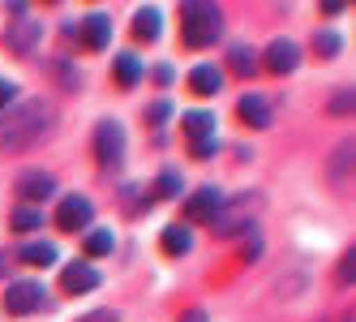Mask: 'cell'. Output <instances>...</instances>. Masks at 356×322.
I'll return each instance as SVG.
<instances>
[{
	"mask_svg": "<svg viewBox=\"0 0 356 322\" xmlns=\"http://www.w3.org/2000/svg\"><path fill=\"white\" fill-rule=\"evenodd\" d=\"M159 31H163L159 9H138V17H134V39L150 43V39H159Z\"/></svg>",
	"mask_w": 356,
	"mask_h": 322,
	"instance_id": "d6986e66",
	"label": "cell"
},
{
	"mask_svg": "<svg viewBox=\"0 0 356 322\" xmlns=\"http://www.w3.org/2000/svg\"><path fill=\"white\" fill-rule=\"evenodd\" d=\"M112 250H116V236H112V232H90V236H86V254H90V258H108Z\"/></svg>",
	"mask_w": 356,
	"mask_h": 322,
	"instance_id": "7402d4cb",
	"label": "cell"
},
{
	"mask_svg": "<svg viewBox=\"0 0 356 322\" xmlns=\"http://www.w3.org/2000/svg\"><path fill=\"white\" fill-rule=\"evenodd\" d=\"M82 43L86 47H108L112 43V17L108 13H86V22H82Z\"/></svg>",
	"mask_w": 356,
	"mask_h": 322,
	"instance_id": "5bb4252c",
	"label": "cell"
},
{
	"mask_svg": "<svg viewBox=\"0 0 356 322\" xmlns=\"http://www.w3.org/2000/svg\"><path fill=\"white\" fill-rule=\"evenodd\" d=\"M185 134L193 146V159H211L215 155V116L211 112H185Z\"/></svg>",
	"mask_w": 356,
	"mask_h": 322,
	"instance_id": "5b68a950",
	"label": "cell"
},
{
	"mask_svg": "<svg viewBox=\"0 0 356 322\" xmlns=\"http://www.w3.org/2000/svg\"><path fill=\"white\" fill-rule=\"evenodd\" d=\"M339 43H343V39H339L335 31H322V35L314 39V47H318V56H326V61H330V56H339Z\"/></svg>",
	"mask_w": 356,
	"mask_h": 322,
	"instance_id": "cb8c5ba5",
	"label": "cell"
},
{
	"mask_svg": "<svg viewBox=\"0 0 356 322\" xmlns=\"http://www.w3.org/2000/svg\"><path fill=\"white\" fill-rule=\"evenodd\" d=\"M155 82H159V86H168V82H172V69H168V65H159V69H155Z\"/></svg>",
	"mask_w": 356,
	"mask_h": 322,
	"instance_id": "1f68e13d",
	"label": "cell"
},
{
	"mask_svg": "<svg viewBox=\"0 0 356 322\" xmlns=\"http://www.w3.org/2000/svg\"><path fill=\"white\" fill-rule=\"evenodd\" d=\"M181 35H185L189 47H211L223 35L219 5H211V0H189V5H181Z\"/></svg>",
	"mask_w": 356,
	"mask_h": 322,
	"instance_id": "7a4b0ae2",
	"label": "cell"
},
{
	"mask_svg": "<svg viewBox=\"0 0 356 322\" xmlns=\"http://www.w3.org/2000/svg\"><path fill=\"white\" fill-rule=\"evenodd\" d=\"M348 163H352V142H343L339 151H335V172H330V177L343 181V168H348Z\"/></svg>",
	"mask_w": 356,
	"mask_h": 322,
	"instance_id": "484cf974",
	"label": "cell"
},
{
	"mask_svg": "<svg viewBox=\"0 0 356 322\" xmlns=\"http://www.w3.org/2000/svg\"><path fill=\"white\" fill-rule=\"evenodd\" d=\"M52 193H56V177H52V172L31 168V172H22V177H17L22 207H35V202H43V198H52Z\"/></svg>",
	"mask_w": 356,
	"mask_h": 322,
	"instance_id": "52a82bcc",
	"label": "cell"
},
{
	"mask_svg": "<svg viewBox=\"0 0 356 322\" xmlns=\"http://www.w3.org/2000/svg\"><path fill=\"white\" fill-rule=\"evenodd\" d=\"M60 288L65 292H90V288H99V271L90 266V262H69L65 271H60Z\"/></svg>",
	"mask_w": 356,
	"mask_h": 322,
	"instance_id": "8fae6325",
	"label": "cell"
},
{
	"mask_svg": "<svg viewBox=\"0 0 356 322\" xmlns=\"http://www.w3.org/2000/svg\"><path fill=\"white\" fill-rule=\"evenodd\" d=\"M95 159L104 168H120L124 163V125L120 120H99L95 125Z\"/></svg>",
	"mask_w": 356,
	"mask_h": 322,
	"instance_id": "277c9868",
	"label": "cell"
},
{
	"mask_svg": "<svg viewBox=\"0 0 356 322\" xmlns=\"http://www.w3.org/2000/svg\"><path fill=\"white\" fill-rule=\"evenodd\" d=\"M253 207H258V198H236V202H227V207H219L215 211V219H211V228H215V236H241V232H249V224H253Z\"/></svg>",
	"mask_w": 356,
	"mask_h": 322,
	"instance_id": "3957f363",
	"label": "cell"
},
{
	"mask_svg": "<svg viewBox=\"0 0 356 322\" xmlns=\"http://www.w3.org/2000/svg\"><path fill=\"white\" fill-rule=\"evenodd\" d=\"M9 99H13V82H5V78H0V112L9 108Z\"/></svg>",
	"mask_w": 356,
	"mask_h": 322,
	"instance_id": "4dcf8cb0",
	"label": "cell"
},
{
	"mask_svg": "<svg viewBox=\"0 0 356 322\" xmlns=\"http://www.w3.org/2000/svg\"><path fill=\"white\" fill-rule=\"evenodd\" d=\"M258 258H262V241L249 236V241H245V262H258Z\"/></svg>",
	"mask_w": 356,
	"mask_h": 322,
	"instance_id": "f546056e",
	"label": "cell"
},
{
	"mask_svg": "<svg viewBox=\"0 0 356 322\" xmlns=\"http://www.w3.org/2000/svg\"><path fill=\"white\" fill-rule=\"evenodd\" d=\"M236 116L245 120V125H253V129H266V125H270V104H266L262 95L249 90V95L236 99Z\"/></svg>",
	"mask_w": 356,
	"mask_h": 322,
	"instance_id": "4fadbf2b",
	"label": "cell"
},
{
	"mask_svg": "<svg viewBox=\"0 0 356 322\" xmlns=\"http://www.w3.org/2000/svg\"><path fill=\"white\" fill-rule=\"evenodd\" d=\"M43 39V26L26 13V17H13L9 22V31H5V43L13 47V56H31V47Z\"/></svg>",
	"mask_w": 356,
	"mask_h": 322,
	"instance_id": "9c48e42d",
	"label": "cell"
},
{
	"mask_svg": "<svg viewBox=\"0 0 356 322\" xmlns=\"http://www.w3.org/2000/svg\"><path fill=\"white\" fill-rule=\"evenodd\" d=\"M181 322H207V314H202V309H189V314H185Z\"/></svg>",
	"mask_w": 356,
	"mask_h": 322,
	"instance_id": "d6a6232c",
	"label": "cell"
},
{
	"mask_svg": "<svg viewBox=\"0 0 356 322\" xmlns=\"http://www.w3.org/2000/svg\"><path fill=\"white\" fill-rule=\"evenodd\" d=\"M189 250H193V232H189V224H172V228H163V254L181 258V254H189Z\"/></svg>",
	"mask_w": 356,
	"mask_h": 322,
	"instance_id": "e0dca14e",
	"label": "cell"
},
{
	"mask_svg": "<svg viewBox=\"0 0 356 322\" xmlns=\"http://www.w3.org/2000/svg\"><path fill=\"white\" fill-rule=\"evenodd\" d=\"M181 172H176V168H168L163 172V177H159V189H155V198H176V193H181Z\"/></svg>",
	"mask_w": 356,
	"mask_h": 322,
	"instance_id": "603a6c76",
	"label": "cell"
},
{
	"mask_svg": "<svg viewBox=\"0 0 356 322\" xmlns=\"http://www.w3.org/2000/svg\"><path fill=\"white\" fill-rule=\"evenodd\" d=\"M95 219V207H90V198H82V193H69V198H60V207H56V228L60 232H78V228H86Z\"/></svg>",
	"mask_w": 356,
	"mask_h": 322,
	"instance_id": "8992f818",
	"label": "cell"
},
{
	"mask_svg": "<svg viewBox=\"0 0 356 322\" xmlns=\"http://www.w3.org/2000/svg\"><path fill=\"white\" fill-rule=\"evenodd\" d=\"M43 301H47V296H43V288L39 284H31V280H17V284H9L5 288V309L9 314H35V309H43Z\"/></svg>",
	"mask_w": 356,
	"mask_h": 322,
	"instance_id": "ba28073f",
	"label": "cell"
},
{
	"mask_svg": "<svg viewBox=\"0 0 356 322\" xmlns=\"http://www.w3.org/2000/svg\"><path fill=\"white\" fill-rule=\"evenodd\" d=\"M352 280H356V250H348L339 258V284H352Z\"/></svg>",
	"mask_w": 356,
	"mask_h": 322,
	"instance_id": "d4e9b609",
	"label": "cell"
},
{
	"mask_svg": "<svg viewBox=\"0 0 356 322\" xmlns=\"http://www.w3.org/2000/svg\"><path fill=\"white\" fill-rule=\"evenodd\" d=\"M78 322H120V314H116V309H90V314L78 318Z\"/></svg>",
	"mask_w": 356,
	"mask_h": 322,
	"instance_id": "83f0119b",
	"label": "cell"
},
{
	"mask_svg": "<svg viewBox=\"0 0 356 322\" xmlns=\"http://www.w3.org/2000/svg\"><path fill=\"white\" fill-rule=\"evenodd\" d=\"M9 224H13V232H35V228L43 224V215H39L35 207H17V211L9 215Z\"/></svg>",
	"mask_w": 356,
	"mask_h": 322,
	"instance_id": "44dd1931",
	"label": "cell"
},
{
	"mask_svg": "<svg viewBox=\"0 0 356 322\" xmlns=\"http://www.w3.org/2000/svg\"><path fill=\"white\" fill-rule=\"evenodd\" d=\"M352 108V90H343V95H335V104H330V116H343Z\"/></svg>",
	"mask_w": 356,
	"mask_h": 322,
	"instance_id": "f1b7e54d",
	"label": "cell"
},
{
	"mask_svg": "<svg viewBox=\"0 0 356 322\" xmlns=\"http://www.w3.org/2000/svg\"><path fill=\"white\" fill-rule=\"evenodd\" d=\"M300 65V47L292 43V39H275L270 47H266V69L275 73V78H284V73H292Z\"/></svg>",
	"mask_w": 356,
	"mask_h": 322,
	"instance_id": "30bf717a",
	"label": "cell"
},
{
	"mask_svg": "<svg viewBox=\"0 0 356 322\" xmlns=\"http://www.w3.org/2000/svg\"><path fill=\"white\" fill-rule=\"evenodd\" d=\"M189 86H193V95H219L223 73H219L215 65H197V69L189 73Z\"/></svg>",
	"mask_w": 356,
	"mask_h": 322,
	"instance_id": "2e32d148",
	"label": "cell"
},
{
	"mask_svg": "<svg viewBox=\"0 0 356 322\" xmlns=\"http://www.w3.org/2000/svg\"><path fill=\"white\" fill-rule=\"evenodd\" d=\"M112 69H116V82H120L124 90L142 82V65H138V56H129V52H120V56L112 61Z\"/></svg>",
	"mask_w": 356,
	"mask_h": 322,
	"instance_id": "ffe728a7",
	"label": "cell"
},
{
	"mask_svg": "<svg viewBox=\"0 0 356 322\" xmlns=\"http://www.w3.org/2000/svg\"><path fill=\"white\" fill-rule=\"evenodd\" d=\"M223 207V198H219V189L215 185H207V189H193L189 198H185V219H215V211Z\"/></svg>",
	"mask_w": 356,
	"mask_h": 322,
	"instance_id": "7c38bea8",
	"label": "cell"
},
{
	"mask_svg": "<svg viewBox=\"0 0 356 322\" xmlns=\"http://www.w3.org/2000/svg\"><path fill=\"white\" fill-rule=\"evenodd\" d=\"M52 134V104L47 99H22L17 108L0 112V151H26Z\"/></svg>",
	"mask_w": 356,
	"mask_h": 322,
	"instance_id": "6da1fadb",
	"label": "cell"
},
{
	"mask_svg": "<svg viewBox=\"0 0 356 322\" xmlns=\"http://www.w3.org/2000/svg\"><path fill=\"white\" fill-rule=\"evenodd\" d=\"M17 254H22V262H26V266H52L60 250H56L52 241H26Z\"/></svg>",
	"mask_w": 356,
	"mask_h": 322,
	"instance_id": "9a60e30c",
	"label": "cell"
},
{
	"mask_svg": "<svg viewBox=\"0 0 356 322\" xmlns=\"http://www.w3.org/2000/svg\"><path fill=\"white\" fill-rule=\"evenodd\" d=\"M168 116H172V104H163V99H159V104H150V112H146V120H150V125H155V129L163 125Z\"/></svg>",
	"mask_w": 356,
	"mask_h": 322,
	"instance_id": "4316f807",
	"label": "cell"
},
{
	"mask_svg": "<svg viewBox=\"0 0 356 322\" xmlns=\"http://www.w3.org/2000/svg\"><path fill=\"white\" fill-rule=\"evenodd\" d=\"M227 69H232L236 78H253V69H258V56L249 52V43H232V47H227Z\"/></svg>",
	"mask_w": 356,
	"mask_h": 322,
	"instance_id": "ac0fdd59",
	"label": "cell"
}]
</instances>
